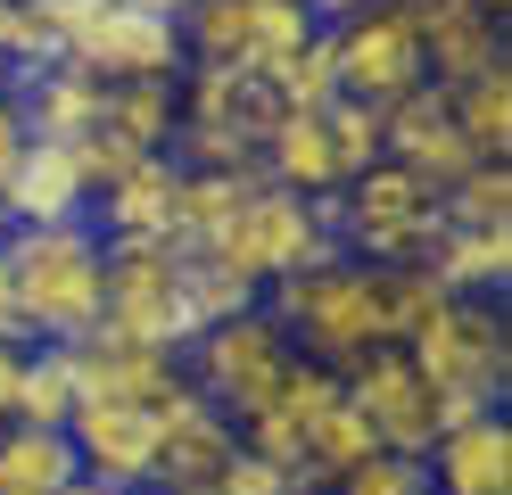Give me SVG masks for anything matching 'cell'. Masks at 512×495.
<instances>
[{"label": "cell", "instance_id": "6da1fadb", "mask_svg": "<svg viewBox=\"0 0 512 495\" xmlns=\"http://www.w3.org/2000/svg\"><path fill=\"white\" fill-rule=\"evenodd\" d=\"M9 256V306L25 339H91L108 306V240L91 215L67 223H9L0 231Z\"/></svg>", "mask_w": 512, "mask_h": 495}, {"label": "cell", "instance_id": "7a4b0ae2", "mask_svg": "<svg viewBox=\"0 0 512 495\" xmlns=\"http://www.w3.org/2000/svg\"><path fill=\"white\" fill-rule=\"evenodd\" d=\"M446 231V198L438 182L405 174L397 157H372L364 174H347L331 190V240L356 264H397V256H430V240Z\"/></svg>", "mask_w": 512, "mask_h": 495}, {"label": "cell", "instance_id": "3957f363", "mask_svg": "<svg viewBox=\"0 0 512 495\" xmlns=\"http://www.w3.org/2000/svg\"><path fill=\"white\" fill-rule=\"evenodd\" d=\"M265 314L290 330L298 355H323L347 363L380 339V306H372V264L356 256H323V264H298V273L265 281Z\"/></svg>", "mask_w": 512, "mask_h": 495}, {"label": "cell", "instance_id": "277c9868", "mask_svg": "<svg viewBox=\"0 0 512 495\" xmlns=\"http://www.w3.org/2000/svg\"><path fill=\"white\" fill-rule=\"evenodd\" d=\"M207 256H223V264L248 273L256 289L281 281V273H298V264H323V256H339V240H331V198H306V190H281V182L256 174L248 198L232 207V223L207 240Z\"/></svg>", "mask_w": 512, "mask_h": 495}, {"label": "cell", "instance_id": "5b68a950", "mask_svg": "<svg viewBox=\"0 0 512 495\" xmlns=\"http://www.w3.org/2000/svg\"><path fill=\"white\" fill-rule=\"evenodd\" d=\"M58 58H75L100 83L182 75V33L174 17L133 9V0H58Z\"/></svg>", "mask_w": 512, "mask_h": 495}, {"label": "cell", "instance_id": "8992f818", "mask_svg": "<svg viewBox=\"0 0 512 495\" xmlns=\"http://www.w3.org/2000/svg\"><path fill=\"white\" fill-rule=\"evenodd\" d=\"M108 339H141V347H182V240L166 231H124L108 240V306H100Z\"/></svg>", "mask_w": 512, "mask_h": 495}, {"label": "cell", "instance_id": "52a82bcc", "mask_svg": "<svg viewBox=\"0 0 512 495\" xmlns=\"http://www.w3.org/2000/svg\"><path fill=\"white\" fill-rule=\"evenodd\" d=\"M290 355H298L290 330H281V322L265 314V297H256V306L190 330V339H182V372H190V388H199V396H215V405L240 421L256 396L281 380V363H290Z\"/></svg>", "mask_w": 512, "mask_h": 495}, {"label": "cell", "instance_id": "ba28073f", "mask_svg": "<svg viewBox=\"0 0 512 495\" xmlns=\"http://www.w3.org/2000/svg\"><path fill=\"white\" fill-rule=\"evenodd\" d=\"M413 372L430 388H479L504 396L512 388V330H504V297H446V306L405 339Z\"/></svg>", "mask_w": 512, "mask_h": 495}, {"label": "cell", "instance_id": "9c48e42d", "mask_svg": "<svg viewBox=\"0 0 512 495\" xmlns=\"http://www.w3.org/2000/svg\"><path fill=\"white\" fill-rule=\"evenodd\" d=\"M339 396L364 413V429L380 446H397V454H430L438 438V388L413 372V355L389 347V339H372L364 355H347L339 363Z\"/></svg>", "mask_w": 512, "mask_h": 495}, {"label": "cell", "instance_id": "30bf717a", "mask_svg": "<svg viewBox=\"0 0 512 495\" xmlns=\"http://www.w3.org/2000/svg\"><path fill=\"white\" fill-rule=\"evenodd\" d=\"M323 33H331V66H339L347 99L389 108L397 91L430 83L422 75V25H413L405 9H389V0H372V9H356V17H331Z\"/></svg>", "mask_w": 512, "mask_h": 495}, {"label": "cell", "instance_id": "8fae6325", "mask_svg": "<svg viewBox=\"0 0 512 495\" xmlns=\"http://www.w3.org/2000/svg\"><path fill=\"white\" fill-rule=\"evenodd\" d=\"M67 446L91 479L108 487H157V405H116V396H83L67 413Z\"/></svg>", "mask_w": 512, "mask_h": 495}, {"label": "cell", "instance_id": "7c38bea8", "mask_svg": "<svg viewBox=\"0 0 512 495\" xmlns=\"http://www.w3.org/2000/svg\"><path fill=\"white\" fill-rule=\"evenodd\" d=\"M380 157H397L405 174H422V182H455L463 165H479L471 157V141L455 132V108H446V91L438 83H413V91H397L389 108H380Z\"/></svg>", "mask_w": 512, "mask_h": 495}, {"label": "cell", "instance_id": "4fadbf2b", "mask_svg": "<svg viewBox=\"0 0 512 495\" xmlns=\"http://www.w3.org/2000/svg\"><path fill=\"white\" fill-rule=\"evenodd\" d=\"M67 363H75V396H116V405H166V396L190 380L182 372V347H141V339H67Z\"/></svg>", "mask_w": 512, "mask_h": 495}, {"label": "cell", "instance_id": "5bb4252c", "mask_svg": "<svg viewBox=\"0 0 512 495\" xmlns=\"http://www.w3.org/2000/svg\"><path fill=\"white\" fill-rule=\"evenodd\" d=\"M422 471H430V495H512V429H504V405L471 413L455 429H438L430 454H422Z\"/></svg>", "mask_w": 512, "mask_h": 495}, {"label": "cell", "instance_id": "9a60e30c", "mask_svg": "<svg viewBox=\"0 0 512 495\" xmlns=\"http://www.w3.org/2000/svg\"><path fill=\"white\" fill-rule=\"evenodd\" d=\"M232 446H240L232 413H223L215 396H199L190 380L166 396V405H157V487H182V479H215Z\"/></svg>", "mask_w": 512, "mask_h": 495}, {"label": "cell", "instance_id": "2e32d148", "mask_svg": "<svg viewBox=\"0 0 512 495\" xmlns=\"http://www.w3.org/2000/svg\"><path fill=\"white\" fill-rule=\"evenodd\" d=\"M9 223H67V215H91V182L75 165V141H25L17 165H9V190H0ZM0 223V231H9Z\"/></svg>", "mask_w": 512, "mask_h": 495}, {"label": "cell", "instance_id": "e0dca14e", "mask_svg": "<svg viewBox=\"0 0 512 495\" xmlns=\"http://www.w3.org/2000/svg\"><path fill=\"white\" fill-rule=\"evenodd\" d=\"M17 83V124L25 141H83L91 124H100V75H83L75 58H50V66H25Z\"/></svg>", "mask_w": 512, "mask_h": 495}, {"label": "cell", "instance_id": "ac0fdd59", "mask_svg": "<svg viewBox=\"0 0 512 495\" xmlns=\"http://www.w3.org/2000/svg\"><path fill=\"white\" fill-rule=\"evenodd\" d=\"M256 174L281 182V190H306V198H331L347 174H339V149H331V124L323 108H281L256 141Z\"/></svg>", "mask_w": 512, "mask_h": 495}, {"label": "cell", "instance_id": "d6986e66", "mask_svg": "<svg viewBox=\"0 0 512 495\" xmlns=\"http://www.w3.org/2000/svg\"><path fill=\"white\" fill-rule=\"evenodd\" d=\"M174 149H149L133 157L108 190H91V223H100V240H124V231H166L174 240Z\"/></svg>", "mask_w": 512, "mask_h": 495}, {"label": "cell", "instance_id": "ffe728a7", "mask_svg": "<svg viewBox=\"0 0 512 495\" xmlns=\"http://www.w3.org/2000/svg\"><path fill=\"white\" fill-rule=\"evenodd\" d=\"M488 66H504V17L471 9V0H446V9L422 25V75L438 91H455L471 75H488Z\"/></svg>", "mask_w": 512, "mask_h": 495}, {"label": "cell", "instance_id": "44dd1931", "mask_svg": "<svg viewBox=\"0 0 512 495\" xmlns=\"http://www.w3.org/2000/svg\"><path fill=\"white\" fill-rule=\"evenodd\" d=\"M430 273L455 297H504V281H512V223H446L430 240Z\"/></svg>", "mask_w": 512, "mask_h": 495}, {"label": "cell", "instance_id": "7402d4cb", "mask_svg": "<svg viewBox=\"0 0 512 495\" xmlns=\"http://www.w3.org/2000/svg\"><path fill=\"white\" fill-rule=\"evenodd\" d=\"M83 471L67 429H42V421H0V495H58Z\"/></svg>", "mask_w": 512, "mask_h": 495}, {"label": "cell", "instance_id": "603a6c76", "mask_svg": "<svg viewBox=\"0 0 512 495\" xmlns=\"http://www.w3.org/2000/svg\"><path fill=\"white\" fill-rule=\"evenodd\" d=\"M174 124H182L174 75H141V83L100 91V132H116L124 149H174Z\"/></svg>", "mask_w": 512, "mask_h": 495}, {"label": "cell", "instance_id": "cb8c5ba5", "mask_svg": "<svg viewBox=\"0 0 512 495\" xmlns=\"http://www.w3.org/2000/svg\"><path fill=\"white\" fill-rule=\"evenodd\" d=\"M446 289L438 273H430V256H397V264H372V306H380V339L389 347H405L413 330H422L438 306H446Z\"/></svg>", "mask_w": 512, "mask_h": 495}, {"label": "cell", "instance_id": "d4e9b609", "mask_svg": "<svg viewBox=\"0 0 512 495\" xmlns=\"http://www.w3.org/2000/svg\"><path fill=\"white\" fill-rule=\"evenodd\" d=\"M446 108H455V132L471 141V157H512V66H488V75L455 83Z\"/></svg>", "mask_w": 512, "mask_h": 495}, {"label": "cell", "instance_id": "484cf974", "mask_svg": "<svg viewBox=\"0 0 512 495\" xmlns=\"http://www.w3.org/2000/svg\"><path fill=\"white\" fill-rule=\"evenodd\" d=\"M75 405H83V396H75L67 339H25V363H17V421L67 429V413H75Z\"/></svg>", "mask_w": 512, "mask_h": 495}, {"label": "cell", "instance_id": "4316f807", "mask_svg": "<svg viewBox=\"0 0 512 495\" xmlns=\"http://www.w3.org/2000/svg\"><path fill=\"white\" fill-rule=\"evenodd\" d=\"M256 174H207V165H182L174 174V240L182 248H207L223 223H232V207L248 198Z\"/></svg>", "mask_w": 512, "mask_h": 495}, {"label": "cell", "instance_id": "83f0119b", "mask_svg": "<svg viewBox=\"0 0 512 495\" xmlns=\"http://www.w3.org/2000/svg\"><path fill=\"white\" fill-rule=\"evenodd\" d=\"M256 289L248 273H232L223 256H207V248H182V322L199 330V322H223V314H240V306H256Z\"/></svg>", "mask_w": 512, "mask_h": 495}, {"label": "cell", "instance_id": "f1b7e54d", "mask_svg": "<svg viewBox=\"0 0 512 495\" xmlns=\"http://www.w3.org/2000/svg\"><path fill=\"white\" fill-rule=\"evenodd\" d=\"M314 33H323V17L306 9V0H248V58L240 66H256V75H273L281 58H298Z\"/></svg>", "mask_w": 512, "mask_h": 495}, {"label": "cell", "instance_id": "f546056e", "mask_svg": "<svg viewBox=\"0 0 512 495\" xmlns=\"http://www.w3.org/2000/svg\"><path fill=\"white\" fill-rule=\"evenodd\" d=\"M372 446H380V438L364 429V413L339 396V405L306 429V462H298V479H314V487H323V479H339V471H356V462H364Z\"/></svg>", "mask_w": 512, "mask_h": 495}, {"label": "cell", "instance_id": "4dcf8cb0", "mask_svg": "<svg viewBox=\"0 0 512 495\" xmlns=\"http://www.w3.org/2000/svg\"><path fill=\"white\" fill-rule=\"evenodd\" d=\"M438 198H446V223H512V165L504 157H479Z\"/></svg>", "mask_w": 512, "mask_h": 495}, {"label": "cell", "instance_id": "1f68e13d", "mask_svg": "<svg viewBox=\"0 0 512 495\" xmlns=\"http://www.w3.org/2000/svg\"><path fill=\"white\" fill-rule=\"evenodd\" d=\"M273 99H281V108H331V99H339V66H331V33H314V42L298 50V58H281L273 66Z\"/></svg>", "mask_w": 512, "mask_h": 495}, {"label": "cell", "instance_id": "d6a6232c", "mask_svg": "<svg viewBox=\"0 0 512 495\" xmlns=\"http://www.w3.org/2000/svg\"><path fill=\"white\" fill-rule=\"evenodd\" d=\"M323 495H430V471H422V454H397V446H372L356 471H339L323 479Z\"/></svg>", "mask_w": 512, "mask_h": 495}, {"label": "cell", "instance_id": "836d02e7", "mask_svg": "<svg viewBox=\"0 0 512 495\" xmlns=\"http://www.w3.org/2000/svg\"><path fill=\"white\" fill-rule=\"evenodd\" d=\"M323 124H331V149H339V174H364V165L380 157V108L372 99H331L323 108Z\"/></svg>", "mask_w": 512, "mask_h": 495}, {"label": "cell", "instance_id": "e575fe53", "mask_svg": "<svg viewBox=\"0 0 512 495\" xmlns=\"http://www.w3.org/2000/svg\"><path fill=\"white\" fill-rule=\"evenodd\" d=\"M215 487H223V495H290V487H298V471L265 462L256 446H232V454H223V471H215Z\"/></svg>", "mask_w": 512, "mask_h": 495}, {"label": "cell", "instance_id": "d590c367", "mask_svg": "<svg viewBox=\"0 0 512 495\" xmlns=\"http://www.w3.org/2000/svg\"><path fill=\"white\" fill-rule=\"evenodd\" d=\"M17 363H25V339H0V421H17Z\"/></svg>", "mask_w": 512, "mask_h": 495}, {"label": "cell", "instance_id": "8d00e7d4", "mask_svg": "<svg viewBox=\"0 0 512 495\" xmlns=\"http://www.w3.org/2000/svg\"><path fill=\"white\" fill-rule=\"evenodd\" d=\"M0 141H25V124H17V83L0 75Z\"/></svg>", "mask_w": 512, "mask_h": 495}, {"label": "cell", "instance_id": "74e56055", "mask_svg": "<svg viewBox=\"0 0 512 495\" xmlns=\"http://www.w3.org/2000/svg\"><path fill=\"white\" fill-rule=\"evenodd\" d=\"M0 339H25V330H17V306H9V256H0Z\"/></svg>", "mask_w": 512, "mask_h": 495}, {"label": "cell", "instance_id": "f35d334b", "mask_svg": "<svg viewBox=\"0 0 512 495\" xmlns=\"http://www.w3.org/2000/svg\"><path fill=\"white\" fill-rule=\"evenodd\" d=\"M306 9H314V17L331 25V17H356V9H372V0H306Z\"/></svg>", "mask_w": 512, "mask_h": 495}, {"label": "cell", "instance_id": "ab89813d", "mask_svg": "<svg viewBox=\"0 0 512 495\" xmlns=\"http://www.w3.org/2000/svg\"><path fill=\"white\" fill-rule=\"evenodd\" d=\"M58 495H124V487H108V479H91V471H75L67 487H58Z\"/></svg>", "mask_w": 512, "mask_h": 495}, {"label": "cell", "instance_id": "60d3db41", "mask_svg": "<svg viewBox=\"0 0 512 495\" xmlns=\"http://www.w3.org/2000/svg\"><path fill=\"white\" fill-rule=\"evenodd\" d=\"M157 495H223L215 479H182V487H157Z\"/></svg>", "mask_w": 512, "mask_h": 495}, {"label": "cell", "instance_id": "b9f144b4", "mask_svg": "<svg viewBox=\"0 0 512 495\" xmlns=\"http://www.w3.org/2000/svg\"><path fill=\"white\" fill-rule=\"evenodd\" d=\"M133 9H157V17H182V0H133Z\"/></svg>", "mask_w": 512, "mask_h": 495}, {"label": "cell", "instance_id": "7bdbcfd3", "mask_svg": "<svg viewBox=\"0 0 512 495\" xmlns=\"http://www.w3.org/2000/svg\"><path fill=\"white\" fill-rule=\"evenodd\" d=\"M471 9H488V17H504V9H512V0H471Z\"/></svg>", "mask_w": 512, "mask_h": 495}, {"label": "cell", "instance_id": "ee69618b", "mask_svg": "<svg viewBox=\"0 0 512 495\" xmlns=\"http://www.w3.org/2000/svg\"><path fill=\"white\" fill-rule=\"evenodd\" d=\"M0 25H9V0H0Z\"/></svg>", "mask_w": 512, "mask_h": 495}]
</instances>
